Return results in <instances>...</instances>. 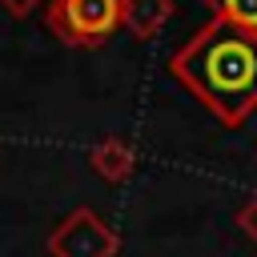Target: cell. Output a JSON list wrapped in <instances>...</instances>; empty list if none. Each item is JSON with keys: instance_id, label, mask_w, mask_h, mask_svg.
<instances>
[{"instance_id": "cell-1", "label": "cell", "mask_w": 257, "mask_h": 257, "mask_svg": "<svg viewBox=\"0 0 257 257\" xmlns=\"http://www.w3.org/2000/svg\"><path fill=\"white\" fill-rule=\"evenodd\" d=\"M169 72L225 128L257 112V32L209 20L169 56Z\"/></svg>"}, {"instance_id": "cell-5", "label": "cell", "mask_w": 257, "mask_h": 257, "mask_svg": "<svg viewBox=\"0 0 257 257\" xmlns=\"http://www.w3.org/2000/svg\"><path fill=\"white\" fill-rule=\"evenodd\" d=\"M133 165H137V153H133V145H124L120 137H100L96 145H92V153H88V169L100 177V181H112V185H120V181H128L133 177Z\"/></svg>"}, {"instance_id": "cell-2", "label": "cell", "mask_w": 257, "mask_h": 257, "mask_svg": "<svg viewBox=\"0 0 257 257\" xmlns=\"http://www.w3.org/2000/svg\"><path fill=\"white\" fill-rule=\"evenodd\" d=\"M44 20L68 48H104L120 28V0H48Z\"/></svg>"}, {"instance_id": "cell-6", "label": "cell", "mask_w": 257, "mask_h": 257, "mask_svg": "<svg viewBox=\"0 0 257 257\" xmlns=\"http://www.w3.org/2000/svg\"><path fill=\"white\" fill-rule=\"evenodd\" d=\"M209 12H213V20L257 32V0H209Z\"/></svg>"}, {"instance_id": "cell-3", "label": "cell", "mask_w": 257, "mask_h": 257, "mask_svg": "<svg viewBox=\"0 0 257 257\" xmlns=\"http://www.w3.org/2000/svg\"><path fill=\"white\" fill-rule=\"evenodd\" d=\"M48 257H116L120 233L88 205H76L68 217H60L44 241Z\"/></svg>"}, {"instance_id": "cell-7", "label": "cell", "mask_w": 257, "mask_h": 257, "mask_svg": "<svg viewBox=\"0 0 257 257\" xmlns=\"http://www.w3.org/2000/svg\"><path fill=\"white\" fill-rule=\"evenodd\" d=\"M233 221H237V229H241V233H245V237L257 245V193H253V197H249V201L237 209V217H233Z\"/></svg>"}, {"instance_id": "cell-8", "label": "cell", "mask_w": 257, "mask_h": 257, "mask_svg": "<svg viewBox=\"0 0 257 257\" xmlns=\"http://www.w3.org/2000/svg\"><path fill=\"white\" fill-rule=\"evenodd\" d=\"M40 4H48V0H0V8L8 12V16H16V20H24V16H32Z\"/></svg>"}, {"instance_id": "cell-4", "label": "cell", "mask_w": 257, "mask_h": 257, "mask_svg": "<svg viewBox=\"0 0 257 257\" xmlns=\"http://www.w3.org/2000/svg\"><path fill=\"white\" fill-rule=\"evenodd\" d=\"M173 12H177V0H120V28L137 40H153Z\"/></svg>"}]
</instances>
